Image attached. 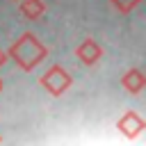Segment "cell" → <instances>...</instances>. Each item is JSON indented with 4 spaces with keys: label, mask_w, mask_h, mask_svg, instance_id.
Wrapping results in <instances>:
<instances>
[{
    "label": "cell",
    "mask_w": 146,
    "mask_h": 146,
    "mask_svg": "<svg viewBox=\"0 0 146 146\" xmlns=\"http://www.w3.org/2000/svg\"><path fill=\"white\" fill-rule=\"evenodd\" d=\"M46 57H48V48L32 32H23L18 36V41H14L7 50V59H14L16 66L23 68V71H32Z\"/></svg>",
    "instance_id": "cell-1"
},
{
    "label": "cell",
    "mask_w": 146,
    "mask_h": 146,
    "mask_svg": "<svg viewBox=\"0 0 146 146\" xmlns=\"http://www.w3.org/2000/svg\"><path fill=\"white\" fill-rule=\"evenodd\" d=\"M39 84L50 94V96H62L71 84H73V78L68 75V71L59 64H52L41 78H39Z\"/></svg>",
    "instance_id": "cell-2"
},
{
    "label": "cell",
    "mask_w": 146,
    "mask_h": 146,
    "mask_svg": "<svg viewBox=\"0 0 146 146\" xmlns=\"http://www.w3.org/2000/svg\"><path fill=\"white\" fill-rule=\"evenodd\" d=\"M144 128H146V121H144L135 110H128V112L116 121V130H119L123 137H128V139L139 137V135L144 132Z\"/></svg>",
    "instance_id": "cell-3"
},
{
    "label": "cell",
    "mask_w": 146,
    "mask_h": 146,
    "mask_svg": "<svg viewBox=\"0 0 146 146\" xmlns=\"http://www.w3.org/2000/svg\"><path fill=\"white\" fill-rule=\"evenodd\" d=\"M75 57H78L84 66H94V64H98L100 57H103V46H100L96 39H84V41L78 43Z\"/></svg>",
    "instance_id": "cell-4"
},
{
    "label": "cell",
    "mask_w": 146,
    "mask_h": 146,
    "mask_svg": "<svg viewBox=\"0 0 146 146\" xmlns=\"http://www.w3.org/2000/svg\"><path fill=\"white\" fill-rule=\"evenodd\" d=\"M121 87H123L128 94L139 96V94L144 91V87H146V75H144V71H141V68H130V71H125V73L121 75Z\"/></svg>",
    "instance_id": "cell-5"
},
{
    "label": "cell",
    "mask_w": 146,
    "mask_h": 146,
    "mask_svg": "<svg viewBox=\"0 0 146 146\" xmlns=\"http://www.w3.org/2000/svg\"><path fill=\"white\" fill-rule=\"evenodd\" d=\"M18 9L27 21H39L46 14V2L43 0H18Z\"/></svg>",
    "instance_id": "cell-6"
},
{
    "label": "cell",
    "mask_w": 146,
    "mask_h": 146,
    "mask_svg": "<svg viewBox=\"0 0 146 146\" xmlns=\"http://www.w3.org/2000/svg\"><path fill=\"white\" fill-rule=\"evenodd\" d=\"M141 2H144V0H110V5H112L116 11H121V14H130V11L137 9Z\"/></svg>",
    "instance_id": "cell-7"
},
{
    "label": "cell",
    "mask_w": 146,
    "mask_h": 146,
    "mask_svg": "<svg viewBox=\"0 0 146 146\" xmlns=\"http://www.w3.org/2000/svg\"><path fill=\"white\" fill-rule=\"evenodd\" d=\"M5 62H7V52H5V50H2V48H0V66H2V64H5Z\"/></svg>",
    "instance_id": "cell-8"
},
{
    "label": "cell",
    "mask_w": 146,
    "mask_h": 146,
    "mask_svg": "<svg viewBox=\"0 0 146 146\" xmlns=\"http://www.w3.org/2000/svg\"><path fill=\"white\" fill-rule=\"evenodd\" d=\"M0 91H2V80H0Z\"/></svg>",
    "instance_id": "cell-9"
},
{
    "label": "cell",
    "mask_w": 146,
    "mask_h": 146,
    "mask_svg": "<svg viewBox=\"0 0 146 146\" xmlns=\"http://www.w3.org/2000/svg\"><path fill=\"white\" fill-rule=\"evenodd\" d=\"M0 144H2V137H0Z\"/></svg>",
    "instance_id": "cell-10"
},
{
    "label": "cell",
    "mask_w": 146,
    "mask_h": 146,
    "mask_svg": "<svg viewBox=\"0 0 146 146\" xmlns=\"http://www.w3.org/2000/svg\"><path fill=\"white\" fill-rule=\"evenodd\" d=\"M16 2H18V0H16Z\"/></svg>",
    "instance_id": "cell-11"
}]
</instances>
